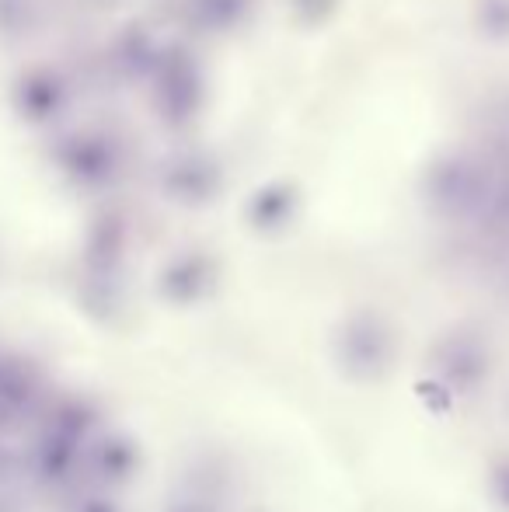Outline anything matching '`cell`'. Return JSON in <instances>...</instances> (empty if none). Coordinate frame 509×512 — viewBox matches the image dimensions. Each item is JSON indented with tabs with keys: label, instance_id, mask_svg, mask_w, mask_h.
I'll return each mask as SVG.
<instances>
[{
	"label": "cell",
	"instance_id": "cell-1",
	"mask_svg": "<svg viewBox=\"0 0 509 512\" xmlns=\"http://www.w3.org/2000/svg\"><path fill=\"white\" fill-rule=\"evenodd\" d=\"M391 363V338L377 321L363 317L342 328L339 335V370L356 384H374Z\"/></svg>",
	"mask_w": 509,
	"mask_h": 512
},
{
	"label": "cell",
	"instance_id": "cell-2",
	"mask_svg": "<svg viewBox=\"0 0 509 512\" xmlns=\"http://www.w3.org/2000/svg\"><path fill=\"white\" fill-rule=\"evenodd\" d=\"M436 387L447 394H475L489 377V349L478 342V335H454L436 352Z\"/></svg>",
	"mask_w": 509,
	"mask_h": 512
},
{
	"label": "cell",
	"instance_id": "cell-3",
	"mask_svg": "<svg viewBox=\"0 0 509 512\" xmlns=\"http://www.w3.org/2000/svg\"><path fill=\"white\" fill-rule=\"evenodd\" d=\"M489 495L499 509L509 512V457L496 460L489 471Z\"/></svg>",
	"mask_w": 509,
	"mask_h": 512
},
{
	"label": "cell",
	"instance_id": "cell-4",
	"mask_svg": "<svg viewBox=\"0 0 509 512\" xmlns=\"http://www.w3.org/2000/svg\"><path fill=\"white\" fill-rule=\"evenodd\" d=\"M171 512H217L210 499H203V495H192V499H182Z\"/></svg>",
	"mask_w": 509,
	"mask_h": 512
}]
</instances>
